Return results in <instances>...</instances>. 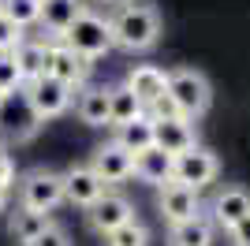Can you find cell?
<instances>
[{
  "instance_id": "cell-7",
  "label": "cell",
  "mask_w": 250,
  "mask_h": 246,
  "mask_svg": "<svg viewBox=\"0 0 250 246\" xmlns=\"http://www.w3.org/2000/svg\"><path fill=\"white\" fill-rule=\"evenodd\" d=\"M86 220H90V227H94L97 235H108V231H116L120 224L135 220V205H131L127 194H120V190H104V194L86 209Z\"/></svg>"
},
{
  "instance_id": "cell-29",
  "label": "cell",
  "mask_w": 250,
  "mask_h": 246,
  "mask_svg": "<svg viewBox=\"0 0 250 246\" xmlns=\"http://www.w3.org/2000/svg\"><path fill=\"white\" fill-rule=\"evenodd\" d=\"M146 116H149L153 123H161V120H179V112H176V104H172V97H168V93H161V97L149 104Z\"/></svg>"
},
{
  "instance_id": "cell-13",
  "label": "cell",
  "mask_w": 250,
  "mask_h": 246,
  "mask_svg": "<svg viewBox=\"0 0 250 246\" xmlns=\"http://www.w3.org/2000/svg\"><path fill=\"white\" fill-rule=\"evenodd\" d=\"M153 145L161 149V153L168 157H179V153H187V149H194L198 145V138H194V123L190 120H161L153 123Z\"/></svg>"
},
{
  "instance_id": "cell-15",
  "label": "cell",
  "mask_w": 250,
  "mask_h": 246,
  "mask_svg": "<svg viewBox=\"0 0 250 246\" xmlns=\"http://www.w3.org/2000/svg\"><path fill=\"white\" fill-rule=\"evenodd\" d=\"M165 82H168V71H161L157 63H135V67L127 71L124 86L135 93V101L142 104V108H149V104L165 93Z\"/></svg>"
},
{
  "instance_id": "cell-28",
  "label": "cell",
  "mask_w": 250,
  "mask_h": 246,
  "mask_svg": "<svg viewBox=\"0 0 250 246\" xmlns=\"http://www.w3.org/2000/svg\"><path fill=\"white\" fill-rule=\"evenodd\" d=\"M30 246H71V235H67V227H63V224H56V220H52V224L45 227V231L34 239Z\"/></svg>"
},
{
  "instance_id": "cell-23",
  "label": "cell",
  "mask_w": 250,
  "mask_h": 246,
  "mask_svg": "<svg viewBox=\"0 0 250 246\" xmlns=\"http://www.w3.org/2000/svg\"><path fill=\"white\" fill-rule=\"evenodd\" d=\"M146 108L135 101V93L127 90V86H108V127H124V123H131L135 116H142Z\"/></svg>"
},
{
  "instance_id": "cell-3",
  "label": "cell",
  "mask_w": 250,
  "mask_h": 246,
  "mask_svg": "<svg viewBox=\"0 0 250 246\" xmlns=\"http://www.w3.org/2000/svg\"><path fill=\"white\" fill-rule=\"evenodd\" d=\"M60 41L75 52V56H83L86 63L97 60V56H104V52L112 49L108 22H104V15H97L94 8H83V11H79V15H75V22L63 30Z\"/></svg>"
},
{
  "instance_id": "cell-31",
  "label": "cell",
  "mask_w": 250,
  "mask_h": 246,
  "mask_svg": "<svg viewBox=\"0 0 250 246\" xmlns=\"http://www.w3.org/2000/svg\"><path fill=\"white\" fill-rule=\"evenodd\" d=\"M0 186H4V190L15 186V161H11L4 149H0Z\"/></svg>"
},
{
  "instance_id": "cell-5",
  "label": "cell",
  "mask_w": 250,
  "mask_h": 246,
  "mask_svg": "<svg viewBox=\"0 0 250 246\" xmlns=\"http://www.w3.org/2000/svg\"><path fill=\"white\" fill-rule=\"evenodd\" d=\"M22 93H26V104L34 108V116H38L42 123L63 116L67 108H71V101H75V90H71V86H63V82L49 79V75L26 82V86H22Z\"/></svg>"
},
{
  "instance_id": "cell-22",
  "label": "cell",
  "mask_w": 250,
  "mask_h": 246,
  "mask_svg": "<svg viewBox=\"0 0 250 246\" xmlns=\"http://www.w3.org/2000/svg\"><path fill=\"white\" fill-rule=\"evenodd\" d=\"M49 224H52L49 213H34V209H22L19 205V209L11 213V239H15L19 246H30Z\"/></svg>"
},
{
  "instance_id": "cell-19",
  "label": "cell",
  "mask_w": 250,
  "mask_h": 246,
  "mask_svg": "<svg viewBox=\"0 0 250 246\" xmlns=\"http://www.w3.org/2000/svg\"><path fill=\"white\" fill-rule=\"evenodd\" d=\"M213 239H217V227L206 213L168 227V246H213Z\"/></svg>"
},
{
  "instance_id": "cell-2",
  "label": "cell",
  "mask_w": 250,
  "mask_h": 246,
  "mask_svg": "<svg viewBox=\"0 0 250 246\" xmlns=\"http://www.w3.org/2000/svg\"><path fill=\"white\" fill-rule=\"evenodd\" d=\"M165 93L172 97L176 104V112L183 120H198V116L209 112V104H213V86L202 71L194 67H176V71H168V82H165Z\"/></svg>"
},
{
  "instance_id": "cell-33",
  "label": "cell",
  "mask_w": 250,
  "mask_h": 246,
  "mask_svg": "<svg viewBox=\"0 0 250 246\" xmlns=\"http://www.w3.org/2000/svg\"><path fill=\"white\" fill-rule=\"evenodd\" d=\"M101 4H124V0H101Z\"/></svg>"
},
{
  "instance_id": "cell-30",
  "label": "cell",
  "mask_w": 250,
  "mask_h": 246,
  "mask_svg": "<svg viewBox=\"0 0 250 246\" xmlns=\"http://www.w3.org/2000/svg\"><path fill=\"white\" fill-rule=\"evenodd\" d=\"M228 239H231V246H250V213L235 227H228Z\"/></svg>"
},
{
  "instance_id": "cell-10",
  "label": "cell",
  "mask_w": 250,
  "mask_h": 246,
  "mask_svg": "<svg viewBox=\"0 0 250 246\" xmlns=\"http://www.w3.org/2000/svg\"><path fill=\"white\" fill-rule=\"evenodd\" d=\"M60 175H63V202L79 205V209H90V205H94L97 198L108 190V186L94 175V168H90V164H71V168H67V172H60Z\"/></svg>"
},
{
  "instance_id": "cell-26",
  "label": "cell",
  "mask_w": 250,
  "mask_h": 246,
  "mask_svg": "<svg viewBox=\"0 0 250 246\" xmlns=\"http://www.w3.org/2000/svg\"><path fill=\"white\" fill-rule=\"evenodd\" d=\"M22 86H26V82H22L15 60H11V56H0V93L8 97V93H19Z\"/></svg>"
},
{
  "instance_id": "cell-8",
  "label": "cell",
  "mask_w": 250,
  "mask_h": 246,
  "mask_svg": "<svg viewBox=\"0 0 250 246\" xmlns=\"http://www.w3.org/2000/svg\"><path fill=\"white\" fill-rule=\"evenodd\" d=\"M38 127H42V120L34 116V108L26 104V93H8L4 97V104H0V131L8 134V138H15V142H26V138H34L38 134Z\"/></svg>"
},
{
  "instance_id": "cell-27",
  "label": "cell",
  "mask_w": 250,
  "mask_h": 246,
  "mask_svg": "<svg viewBox=\"0 0 250 246\" xmlns=\"http://www.w3.org/2000/svg\"><path fill=\"white\" fill-rule=\"evenodd\" d=\"M22 38H26V34H22L19 26H15V22H11L8 15H4V11H0V56H8V52L15 49V45H19Z\"/></svg>"
},
{
  "instance_id": "cell-24",
  "label": "cell",
  "mask_w": 250,
  "mask_h": 246,
  "mask_svg": "<svg viewBox=\"0 0 250 246\" xmlns=\"http://www.w3.org/2000/svg\"><path fill=\"white\" fill-rule=\"evenodd\" d=\"M104 246H149V227L135 216V220L120 224L116 231H108V235H104Z\"/></svg>"
},
{
  "instance_id": "cell-9",
  "label": "cell",
  "mask_w": 250,
  "mask_h": 246,
  "mask_svg": "<svg viewBox=\"0 0 250 246\" xmlns=\"http://www.w3.org/2000/svg\"><path fill=\"white\" fill-rule=\"evenodd\" d=\"M131 164H135V157L127 153L124 145H116L112 138H108V142H101V145L94 149V157H90V168H94V175L101 179L104 186L131 179Z\"/></svg>"
},
{
  "instance_id": "cell-20",
  "label": "cell",
  "mask_w": 250,
  "mask_h": 246,
  "mask_svg": "<svg viewBox=\"0 0 250 246\" xmlns=\"http://www.w3.org/2000/svg\"><path fill=\"white\" fill-rule=\"evenodd\" d=\"M112 142H116V145H124L131 157L142 153V149H149V145H153V120H149L146 112L135 116L131 123L116 127V138H112Z\"/></svg>"
},
{
  "instance_id": "cell-16",
  "label": "cell",
  "mask_w": 250,
  "mask_h": 246,
  "mask_svg": "<svg viewBox=\"0 0 250 246\" xmlns=\"http://www.w3.org/2000/svg\"><path fill=\"white\" fill-rule=\"evenodd\" d=\"M11 60H15V67H19L22 82H34L42 79L45 67H49V41H34V38H22L15 49L8 52Z\"/></svg>"
},
{
  "instance_id": "cell-14",
  "label": "cell",
  "mask_w": 250,
  "mask_h": 246,
  "mask_svg": "<svg viewBox=\"0 0 250 246\" xmlns=\"http://www.w3.org/2000/svg\"><path fill=\"white\" fill-rule=\"evenodd\" d=\"M157 209H161V216L168 220V227L172 224H183V220H190V216H198V194L194 190H187V186L179 183H165L161 186V194H157Z\"/></svg>"
},
{
  "instance_id": "cell-25",
  "label": "cell",
  "mask_w": 250,
  "mask_h": 246,
  "mask_svg": "<svg viewBox=\"0 0 250 246\" xmlns=\"http://www.w3.org/2000/svg\"><path fill=\"white\" fill-rule=\"evenodd\" d=\"M0 11L19 30H26V26H34V22L42 19V0H0Z\"/></svg>"
},
{
  "instance_id": "cell-4",
  "label": "cell",
  "mask_w": 250,
  "mask_h": 246,
  "mask_svg": "<svg viewBox=\"0 0 250 246\" xmlns=\"http://www.w3.org/2000/svg\"><path fill=\"white\" fill-rule=\"evenodd\" d=\"M15 186H19V205L34 213L52 216V209L63 202V175L52 168H30L26 175L15 179Z\"/></svg>"
},
{
  "instance_id": "cell-6",
  "label": "cell",
  "mask_w": 250,
  "mask_h": 246,
  "mask_svg": "<svg viewBox=\"0 0 250 246\" xmlns=\"http://www.w3.org/2000/svg\"><path fill=\"white\" fill-rule=\"evenodd\" d=\"M217 172H220L217 153H209V149H202V145H194V149H187V153L172 157V183L187 186V190H194V194H198L202 186L213 183Z\"/></svg>"
},
{
  "instance_id": "cell-32",
  "label": "cell",
  "mask_w": 250,
  "mask_h": 246,
  "mask_svg": "<svg viewBox=\"0 0 250 246\" xmlns=\"http://www.w3.org/2000/svg\"><path fill=\"white\" fill-rule=\"evenodd\" d=\"M8 198H11V190H4V186H0V213L8 209Z\"/></svg>"
},
{
  "instance_id": "cell-12",
  "label": "cell",
  "mask_w": 250,
  "mask_h": 246,
  "mask_svg": "<svg viewBox=\"0 0 250 246\" xmlns=\"http://www.w3.org/2000/svg\"><path fill=\"white\" fill-rule=\"evenodd\" d=\"M247 213H250V190L247 186H224V190H217V198H213V205H209L213 227H224V231L235 227Z\"/></svg>"
},
{
  "instance_id": "cell-18",
  "label": "cell",
  "mask_w": 250,
  "mask_h": 246,
  "mask_svg": "<svg viewBox=\"0 0 250 246\" xmlns=\"http://www.w3.org/2000/svg\"><path fill=\"white\" fill-rule=\"evenodd\" d=\"M131 175H138L142 183H153V186H165L172 183V157L161 153L157 145L135 153V164H131Z\"/></svg>"
},
{
  "instance_id": "cell-17",
  "label": "cell",
  "mask_w": 250,
  "mask_h": 246,
  "mask_svg": "<svg viewBox=\"0 0 250 246\" xmlns=\"http://www.w3.org/2000/svg\"><path fill=\"white\" fill-rule=\"evenodd\" d=\"M75 116L86 127H108V86H83L75 97Z\"/></svg>"
},
{
  "instance_id": "cell-11",
  "label": "cell",
  "mask_w": 250,
  "mask_h": 246,
  "mask_svg": "<svg viewBox=\"0 0 250 246\" xmlns=\"http://www.w3.org/2000/svg\"><path fill=\"white\" fill-rule=\"evenodd\" d=\"M45 75L56 82H63V86H71V90H79L86 82V75H90V63L83 60V56H75L63 41H52L49 45V67H45Z\"/></svg>"
},
{
  "instance_id": "cell-34",
  "label": "cell",
  "mask_w": 250,
  "mask_h": 246,
  "mask_svg": "<svg viewBox=\"0 0 250 246\" xmlns=\"http://www.w3.org/2000/svg\"><path fill=\"white\" fill-rule=\"evenodd\" d=\"M0 104H4V93H0Z\"/></svg>"
},
{
  "instance_id": "cell-21",
  "label": "cell",
  "mask_w": 250,
  "mask_h": 246,
  "mask_svg": "<svg viewBox=\"0 0 250 246\" xmlns=\"http://www.w3.org/2000/svg\"><path fill=\"white\" fill-rule=\"evenodd\" d=\"M83 8H86L83 0H42V19L38 22H45L56 38H63V30L75 22V15Z\"/></svg>"
},
{
  "instance_id": "cell-1",
  "label": "cell",
  "mask_w": 250,
  "mask_h": 246,
  "mask_svg": "<svg viewBox=\"0 0 250 246\" xmlns=\"http://www.w3.org/2000/svg\"><path fill=\"white\" fill-rule=\"evenodd\" d=\"M104 22H108L112 45L124 52H149L161 41V15H157L153 4L124 0V4H116V11Z\"/></svg>"
}]
</instances>
